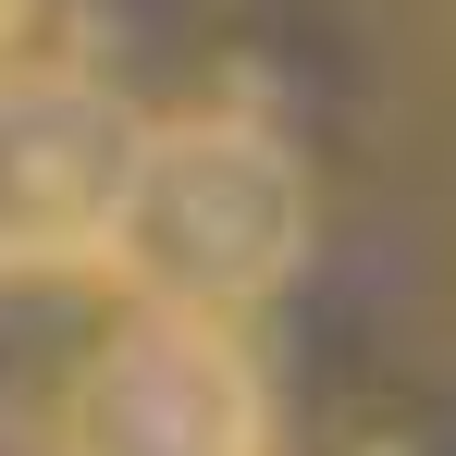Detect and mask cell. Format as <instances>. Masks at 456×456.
<instances>
[{"label":"cell","instance_id":"1","mask_svg":"<svg viewBox=\"0 0 456 456\" xmlns=\"http://www.w3.org/2000/svg\"><path fill=\"white\" fill-rule=\"evenodd\" d=\"M308 234H321V185L259 111H149L99 272L149 308L259 321L308 272Z\"/></svg>","mask_w":456,"mask_h":456},{"label":"cell","instance_id":"2","mask_svg":"<svg viewBox=\"0 0 456 456\" xmlns=\"http://www.w3.org/2000/svg\"><path fill=\"white\" fill-rule=\"evenodd\" d=\"M62 456H272V382L234 321L124 297L62 382Z\"/></svg>","mask_w":456,"mask_h":456},{"label":"cell","instance_id":"3","mask_svg":"<svg viewBox=\"0 0 456 456\" xmlns=\"http://www.w3.org/2000/svg\"><path fill=\"white\" fill-rule=\"evenodd\" d=\"M136 124L111 75L0 50V272H99Z\"/></svg>","mask_w":456,"mask_h":456},{"label":"cell","instance_id":"4","mask_svg":"<svg viewBox=\"0 0 456 456\" xmlns=\"http://www.w3.org/2000/svg\"><path fill=\"white\" fill-rule=\"evenodd\" d=\"M37 12H50V0H0V50H25V37H37Z\"/></svg>","mask_w":456,"mask_h":456}]
</instances>
